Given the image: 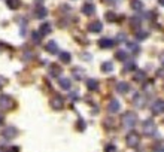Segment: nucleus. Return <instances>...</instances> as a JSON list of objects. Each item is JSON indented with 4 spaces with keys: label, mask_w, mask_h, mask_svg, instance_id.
<instances>
[{
    "label": "nucleus",
    "mask_w": 164,
    "mask_h": 152,
    "mask_svg": "<svg viewBox=\"0 0 164 152\" xmlns=\"http://www.w3.org/2000/svg\"><path fill=\"white\" fill-rule=\"evenodd\" d=\"M102 70L103 72H110L112 70V64H110V63H105V64L102 66Z\"/></svg>",
    "instance_id": "b1692460"
},
{
    "label": "nucleus",
    "mask_w": 164,
    "mask_h": 152,
    "mask_svg": "<svg viewBox=\"0 0 164 152\" xmlns=\"http://www.w3.org/2000/svg\"><path fill=\"white\" fill-rule=\"evenodd\" d=\"M117 90H118V93H127L128 90H130V86H128V84H125V82H119L118 85H117Z\"/></svg>",
    "instance_id": "1a4fd4ad"
},
{
    "label": "nucleus",
    "mask_w": 164,
    "mask_h": 152,
    "mask_svg": "<svg viewBox=\"0 0 164 152\" xmlns=\"http://www.w3.org/2000/svg\"><path fill=\"white\" fill-rule=\"evenodd\" d=\"M8 6L10 9H17L20 6V0H8Z\"/></svg>",
    "instance_id": "f3484780"
},
{
    "label": "nucleus",
    "mask_w": 164,
    "mask_h": 152,
    "mask_svg": "<svg viewBox=\"0 0 164 152\" xmlns=\"http://www.w3.org/2000/svg\"><path fill=\"white\" fill-rule=\"evenodd\" d=\"M125 142H127V145H128L130 148H136V146L139 145V136H137V134H134V133H131V134H128V136H127Z\"/></svg>",
    "instance_id": "20e7f679"
},
{
    "label": "nucleus",
    "mask_w": 164,
    "mask_h": 152,
    "mask_svg": "<svg viewBox=\"0 0 164 152\" xmlns=\"http://www.w3.org/2000/svg\"><path fill=\"white\" fill-rule=\"evenodd\" d=\"M48 33H51V25H49V24L40 25V34L45 36V34H48Z\"/></svg>",
    "instance_id": "dca6fc26"
},
{
    "label": "nucleus",
    "mask_w": 164,
    "mask_h": 152,
    "mask_svg": "<svg viewBox=\"0 0 164 152\" xmlns=\"http://www.w3.org/2000/svg\"><path fill=\"white\" fill-rule=\"evenodd\" d=\"M134 79H136V81H143V79H145V75L140 72V73H137V76H136Z\"/></svg>",
    "instance_id": "bb28decb"
},
{
    "label": "nucleus",
    "mask_w": 164,
    "mask_h": 152,
    "mask_svg": "<svg viewBox=\"0 0 164 152\" xmlns=\"http://www.w3.org/2000/svg\"><path fill=\"white\" fill-rule=\"evenodd\" d=\"M112 40L110 39H102V40H100V46H102V48H109V46H112Z\"/></svg>",
    "instance_id": "a211bd4d"
},
{
    "label": "nucleus",
    "mask_w": 164,
    "mask_h": 152,
    "mask_svg": "<svg viewBox=\"0 0 164 152\" xmlns=\"http://www.w3.org/2000/svg\"><path fill=\"white\" fill-rule=\"evenodd\" d=\"M161 61H163V64H164V55H161Z\"/></svg>",
    "instance_id": "7c9ffc66"
},
{
    "label": "nucleus",
    "mask_w": 164,
    "mask_h": 152,
    "mask_svg": "<svg viewBox=\"0 0 164 152\" xmlns=\"http://www.w3.org/2000/svg\"><path fill=\"white\" fill-rule=\"evenodd\" d=\"M60 85L63 86V90H70V81L66 78H61L60 79Z\"/></svg>",
    "instance_id": "2eb2a0df"
},
{
    "label": "nucleus",
    "mask_w": 164,
    "mask_h": 152,
    "mask_svg": "<svg viewBox=\"0 0 164 152\" xmlns=\"http://www.w3.org/2000/svg\"><path fill=\"white\" fill-rule=\"evenodd\" d=\"M119 107H121L119 101H118V100H112L110 103H109V107H107V109H109V112H112V113H113V112H118V110H119Z\"/></svg>",
    "instance_id": "6e6552de"
},
{
    "label": "nucleus",
    "mask_w": 164,
    "mask_h": 152,
    "mask_svg": "<svg viewBox=\"0 0 164 152\" xmlns=\"http://www.w3.org/2000/svg\"><path fill=\"white\" fill-rule=\"evenodd\" d=\"M107 20L109 21H113V14H110V12H109V14H107Z\"/></svg>",
    "instance_id": "c85d7f7f"
},
{
    "label": "nucleus",
    "mask_w": 164,
    "mask_h": 152,
    "mask_svg": "<svg viewBox=\"0 0 164 152\" xmlns=\"http://www.w3.org/2000/svg\"><path fill=\"white\" fill-rule=\"evenodd\" d=\"M60 58H61V61H70V54L63 52V54H60Z\"/></svg>",
    "instance_id": "4be33fe9"
},
{
    "label": "nucleus",
    "mask_w": 164,
    "mask_h": 152,
    "mask_svg": "<svg viewBox=\"0 0 164 152\" xmlns=\"http://www.w3.org/2000/svg\"><path fill=\"white\" fill-rule=\"evenodd\" d=\"M134 105H136V107H145V105H146V101H145V98H143V96H140V94H136L134 96Z\"/></svg>",
    "instance_id": "0eeeda50"
},
{
    "label": "nucleus",
    "mask_w": 164,
    "mask_h": 152,
    "mask_svg": "<svg viewBox=\"0 0 164 152\" xmlns=\"http://www.w3.org/2000/svg\"><path fill=\"white\" fill-rule=\"evenodd\" d=\"M158 2H160L161 5H164V0H158Z\"/></svg>",
    "instance_id": "2f4dec72"
},
{
    "label": "nucleus",
    "mask_w": 164,
    "mask_h": 152,
    "mask_svg": "<svg viewBox=\"0 0 164 152\" xmlns=\"http://www.w3.org/2000/svg\"><path fill=\"white\" fill-rule=\"evenodd\" d=\"M40 36H42L40 33H34V34H33V39H34V42H36V43H39V39H40Z\"/></svg>",
    "instance_id": "a878e982"
},
{
    "label": "nucleus",
    "mask_w": 164,
    "mask_h": 152,
    "mask_svg": "<svg viewBox=\"0 0 164 152\" xmlns=\"http://www.w3.org/2000/svg\"><path fill=\"white\" fill-rule=\"evenodd\" d=\"M63 98L61 97H54L52 98V107H55V109H61L63 107Z\"/></svg>",
    "instance_id": "9b49d317"
},
{
    "label": "nucleus",
    "mask_w": 164,
    "mask_h": 152,
    "mask_svg": "<svg viewBox=\"0 0 164 152\" xmlns=\"http://www.w3.org/2000/svg\"><path fill=\"white\" fill-rule=\"evenodd\" d=\"M2 136H3L5 139H14V137L17 136V128H15V127H8V128L3 130Z\"/></svg>",
    "instance_id": "39448f33"
},
{
    "label": "nucleus",
    "mask_w": 164,
    "mask_h": 152,
    "mask_svg": "<svg viewBox=\"0 0 164 152\" xmlns=\"http://www.w3.org/2000/svg\"><path fill=\"white\" fill-rule=\"evenodd\" d=\"M127 48L131 51V54H137L139 52V46L136 43H127Z\"/></svg>",
    "instance_id": "6ab92c4d"
},
{
    "label": "nucleus",
    "mask_w": 164,
    "mask_h": 152,
    "mask_svg": "<svg viewBox=\"0 0 164 152\" xmlns=\"http://www.w3.org/2000/svg\"><path fill=\"white\" fill-rule=\"evenodd\" d=\"M34 14H36V18H45L46 17V9L43 6H39V8L36 9Z\"/></svg>",
    "instance_id": "ddd939ff"
},
{
    "label": "nucleus",
    "mask_w": 164,
    "mask_h": 152,
    "mask_svg": "<svg viewBox=\"0 0 164 152\" xmlns=\"http://www.w3.org/2000/svg\"><path fill=\"white\" fill-rule=\"evenodd\" d=\"M134 69V63H128V66H125V70H131Z\"/></svg>",
    "instance_id": "cd10ccee"
},
{
    "label": "nucleus",
    "mask_w": 164,
    "mask_h": 152,
    "mask_svg": "<svg viewBox=\"0 0 164 152\" xmlns=\"http://www.w3.org/2000/svg\"><path fill=\"white\" fill-rule=\"evenodd\" d=\"M88 86H90V90H97L98 82L96 79H90V81H88Z\"/></svg>",
    "instance_id": "aec40b11"
},
{
    "label": "nucleus",
    "mask_w": 164,
    "mask_h": 152,
    "mask_svg": "<svg viewBox=\"0 0 164 152\" xmlns=\"http://www.w3.org/2000/svg\"><path fill=\"white\" fill-rule=\"evenodd\" d=\"M157 131V128H155V124L151 121V119H148L145 124H143V133L145 134H148V136H151V134H154Z\"/></svg>",
    "instance_id": "f03ea898"
},
{
    "label": "nucleus",
    "mask_w": 164,
    "mask_h": 152,
    "mask_svg": "<svg viewBox=\"0 0 164 152\" xmlns=\"http://www.w3.org/2000/svg\"><path fill=\"white\" fill-rule=\"evenodd\" d=\"M100 29H102V22H100V21H93V22L90 24V30L94 31V33L100 31Z\"/></svg>",
    "instance_id": "f8f14e48"
},
{
    "label": "nucleus",
    "mask_w": 164,
    "mask_h": 152,
    "mask_svg": "<svg viewBox=\"0 0 164 152\" xmlns=\"http://www.w3.org/2000/svg\"><path fill=\"white\" fill-rule=\"evenodd\" d=\"M2 122H3V116H2V115H0V124H2Z\"/></svg>",
    "instance_id": "c756f323"
},
{
    "label": "nucleus",
    "mask_w": 164,
    "mask_h": 152,
    "mask_svg": "<svg viewBox=\"0 0 164 152\" xmlns=\"http://www.w3.org/2000/svg\"><path fill=\"white\" fill-rule=\"evenodd\" d=\"M152 110H154V113H161V112H164V101H163V100H157L155 103L152 105Z\"/></svg>",
    "instance_id": "423d86ee"
},
{
    "label": "nucleus",
    "mask_w": 164,
    "mask_h": 152,
    "mask_svg": "<svg viewBox=\"0 0 164 152\" xmlns=\"http://www.w3.org/2000/svg\"><path fill=\"white\" fill-rule=\"evenodd\" d=\"M117 58L118 60H125V58H127V52H125V51H118V52H117Z\"/></svg>",
    "instance_id": "412c9836"
},
{
    "label": "nucleus",
    "mask_w": 164,
    "mask_h": 152,
    "mask_svg": "<svg viewBox=\"0 0 164 152\" xmlns=\"http://www.w3.org/2000/svg\"><path fill=\"white\" fill-rule=\"evenodd\" d=\"M131 3H133L134 9H140L142 8V2H140V0H131Z\"/></svg>",
    "instance_id": "5701e85b"
},
{
    "label": "nucleus",
    "mask_w": 164,
    "mask_h": 152,
    "mask_svg": "<svg viewBox=\"0 0 164 152\" xmlns=\"http://www.w3.org/2000/svg\"><path fill=\"white\" fill-rule=\"evenodd\" d=\"M82 12H84V14H87V15H91L93 12H94V6L91 3H85L82 6Z\"/></svg>",
    "instance_id": "9d476101"
},
{
    "label": "nucleus",
    "mask_w": 164,
    "mask_h": 152,
    "mask_svg": "<svg viewBox=\"0 0 164 152\" xmlns=\"http://www.w3.org/2000/svg\"><path fill=\"white\" fill-rule=\"evenodd\" d=\"M12 107V100L9 96H0V109L2 110H6Z\"/></svg>",
    "instance_id": "7ed1b4c3"
},
{
    "label": "nucleus",
    "mask_w": 164,
    "mask_h": 152,
    "mask_svg": "<svg viewBox=\"0 0 164 152\" xmlns=\"http://www.w3.org/2000/svg\"><path fill=\"white\" fill-rule=\"evenodd\" d=\"M46 49H48L51 54H55V52H57V43H55L54 40H51V42L46 45Z\"/></svg>",
    "instance_id": "4468645a"
},
{
    "label": "nucleus",
    "mask_w": 164,
    "mask_h": 152,
    "mask_svg": "<svg viewBox=\"0 0 164 152\" xmlns=\"http://www.w3.org/2000/svg\"><path fill=\"white\" fill-rule=\"evenodd\" d=\"M106 152H117V148L113 145H109V146H106Z\"/></svg>",
    "instance_id": "393cba45"
},
{
    "label": "nucleus",
    "mask_w": 164,
    "mask_h": 152,
    "mask_svg": "<svg viewBox=\"0 0 164 152\" xmlns=\"http://www.w3.org/2000/svg\"><path fill=\"white\" fill-rule=\"evenodd\" d=\"M122 124H124L125 128L131 130L133 127L137 124V116H136V113H133V112H127V113H125V115L122 116Z\"/></svg>",
    "instance_id": "f257e3e1"
},
{
    "label": "nucleus",
    "mask_w": 164,
    "mask_h": 152,
    "mask_svg": "<svg viewBox=\"0 0 164 152\" xmlns=\"http://www.w3.org/2000/svg\"><path fill=\"white\" fill-rule=\"evenodd\" d=\"M160 152H164V149H163V151H160Z\"/></svg>",
    "instance_id": "473e14b6"
}]
</instances>
